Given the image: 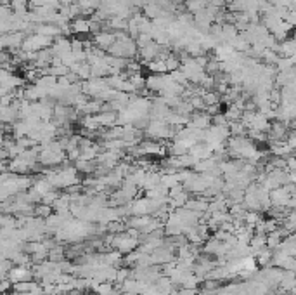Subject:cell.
I'll return each instance as SVG.
<instances>
[{
	"instance_id": "52a82bcc",
	"label": "cell",
	"mask_w": 296,
	"mask_h": 295,
	"mask_svg": "<svg viewBox=\"0 0 296 295\" xmlns=\"http://www.w3.org/2000/svg\"><path fill=\"white\" fill-rule=\"evenodd\" d=\"M255 256L258 257V264L263 266V268H265V266H269L270 262H272V250L267 248V246L263 250H260V252H257Z\"/></svg>"
},
{
	"instance_id": "7a4b0ae2",
	"label": "cell",
	"mask_w": 296,
	"mask_h": 295,
	"mask_svg": "<svg viewBox=\"0 0 296 295\" xmlns=\"http://www.w3.org/2000/svg\"><path fill=\"white\" fill-rule=\"evenodd\" d=\"M7 280H9L12 285L21 283V281H31L33 280V273H31V269L28 268V266L12 264V268L9 269V273H7Z\"/></svg>"
},
{
	"instance_id": "277c9868",
	"label": "cell",
	"mask_w": 296,
	"mask_h": 295,
	"mask_svg": "<svg viewBox=\"0 0 296 295\" xmlns=\"http://www.w3.org/2000/svg\"><path fill=\"white\" fill-rule=\"evenodd\" d=\"M71 28V31L75 35H88L90 33V23H88V19H85V18H75L73 19V23L70 25Z\"/></svg>"
},
{
	"instance_id": "5b68a950",
	"label": "cell",
	"mask_w": 296,
	"mask_h": 295,
	"mask_svg": "<svg viewBox=\"0 0 296 295\" xmlns=\"http://www.w3.org/2000/svg\"><path fill=\"white\" fill-rule=\"evenodd\" d=\"M184 2H185V7H187V11L192 16L203 13V11L206 9V6H208L205 0H184Z\"/></svg>"
},
{
	"instance_id": "6da1fadb",
	"label": "cell",
	"mask_w": 296,
	"mask_h": 295,
	"mask_svg": "<svg viewBox=\"0 0 296 295\" xmlns=\"http://www.w3.org/2000/svg\"><path fill=\"white\" fill-rule=\"evenodd\" d=\"M139 243H140V238L132 236V234L127 231H123L120 234H113V238H111L113 248H115L116 252H120L121 256H128L133 250H137L139 248Z\"/></svg>"
},
{
	"instance_id": "3957f363",
	"label": "cell",
	"mask_w": 296,
	"mask_h": 295,
	"mask_svg": "<svg viewBox=\"0 0 296 295\" xmlns=\"http://www.w3.org/2000/svg\"><path fill=\"white\" fill-rule=\"evenodd\" d=\"M187 125L192 129H200V131H206L212 125V115L206 111H192L189 115Z\"/></svg>"
},
{
	"instance_id": "8992f818",
	"label": "cell",
	"mask_w": 296,
	"mask_h": 295,
	"mask_svg": "<svg viewBox=\"0 0 296 295\" xmlns=\"http://www.w3.org/2000/svg\"><path fill=\"white\" fill-rule=\"evenodd\" d=\"M52 214V207L51 205H45V203H36L33 205V216L35 217H38V219H47L48 216Z\"/></svg>"
}]
</instances>
